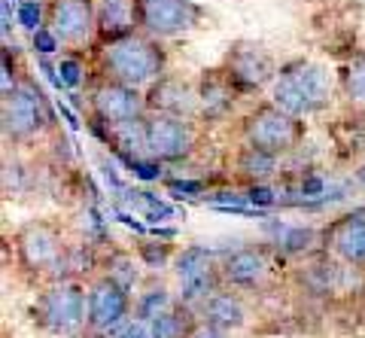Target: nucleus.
Instances as JSON below:
<instances>
[{"label": "nucleus", "instance_id": "16", "mask_svg": "<svg viewBox=\"0 0 365 338\" xmlns=\"http://www.w3.org/2000/svg\"><path fill=\"white\" fill-rule=\"evenodd\" d=\"M146 110L153 113H174V116L192 119L198 110V88L182 76H158L146 88Z\"/></svg>", "mask_w": 365, "mask_h": 338}, {"label": "nucleus", "instance_id": "32", "mask_svg": "<svg viewBox=\"0 0 365 338\" xmlns=\"http://www.w3.org/2000/svg\"><path fill=\"white\" fill-rule=\"evenodd\" d=\"M250 201H253V205H274V193L265 189L262 183H253V189H250Z\"/></svg>", "mask_w": 365, "mask_h": 338}, {"label": "nucleus", "instance_id": "15", "mask_svg": "<svg viewBox=\"0 0 365 338\" xmlns=\"http://www.w3.org/2000/svg\"><path fill=\"white\" fill-rule=\"evenodd\" d=\"M326 250L350 268H365V213L338 217L323 232Z\"/></svg>", "mask_w": 365, "mask_h": 338}, {"label": "nucleus", "instance_id": "27", "mask_svg": "<svg viewBox=\"0 0 365 338\" xmlns=\"http://www.w3.org/2000/svg\"><path fill=\"white\" fill-rule=\"evenodd\" d=\"M170 256H174V247L165 241H143L140 244V259L150 268H165Z\"/></svg>", "mask_w": 365, "mask_h": 338}, {"label": "nucleus", "instance_id": "18", "mask_svg": "<svg viewBox=\"0 0 365 338\" xmlns=\"http://www.w3.org/2000/svg\"><path fill=\"white\" fill-rule=\"evenodd\" d=\"M237 95L241 92L232 86V80L225 76L222 67L207 71L198 83V113L204 119H222L225 113H232Z\"/></svg>", "mask_w": 365, "mask_h": 338}, {"label": "nucleus", "instance_id": "10", "mask_svg": "<svg viewBox=\"0 0 365 338\" xmlns=\"http://www.w3.org/2000/svg\"><path fill=\"white\" fill-rule=\"evenodd\" d=\"M146 150L155 162H182L195 150V126L174 113H146Z\"/></svg>", "mask_w": 365, "mask_h": 338}, {"label": "nucleus", "instance_id": "3", "mask_svg": "<svg viewBox=\"0 0 365 338\" xmlns=\"http://www.w3.org/2000/svg\"><path fill=\"white\" fill-rule=\"evenodd\" d=\"M37 329L55 338H71L88 329V292L73 277L52 280L34 302Z\"/></svg>", "mask_w": 365, "mask_h": 338}, {"label": "nucleus", "instance_id": "6", "mask_svg": "<svg viewBox=\"0 0 365 338\" xmlns=\"http://www.w3.org/2000/svg\"><path fill=\"white\" fill-rule=\"evenodd\" d=\"M137 31L155 40H170L195 31L204 21V6L195 0H134Z\"/></svg>", "mask_w": 365, "mask_h": 338}, {"label": "nucleus", "instance_id": "9", "mask_svg": "<svg viewBox=\"0 0 365 338\" xmlns=\"http://www.w3.org/2000/svg\"><path fill=\"white\" fill-rule=\"evenodd\" d=\"M46 28H49L64 49H83L98 40V13L95 0H49Z\"/></svg>", "mask_w": 365, "mask_h": 338}, {"label": "nucleus", "instance_id": "24", "mask_svg": "<svg viewBox=\"0 0 365 338\" xmlns=\"http://www.w3.org/2000/svg\"><path fill=\"white\" fill-rule=\"evenodd\" d=\"M104 275H110V277H116L119 284H125V287H134L137 284V265H134V256L131 253H113L110 259H107V272Z\"/></svg>", "mask_w": 365, "mask_h": 338}, {"label": "nucleus", "instance_id": "21", "mask_svg": "<svg viewBox=\"0 0 365 338\" xmlns=\"http://www.w3.org/2000/svg\"><path fill=\"white\" fill-rule=\"evenodd\" d=\"M189 305H182V302H177L174 308H168L162 317H155L150 326H153V338H189L192 326L198 323V317H192Z\"/></svg>", "mask_w": 365, "mask_h": 338}, {"label": "nucleus", "instance_id": "25", "mask_svg": "<svg viewBox=\"0 0 365 338\" xmlns=\"http://www.w3.org/2000/svg\"><path fill=\"white\" fill-rule=\"evenodd\" d=\"M319 241V235L314 229H304V225H295V229H283V238H277V244H283L287 253H307L311 244Z\"/></svg>", "mask_w": 365, "mask_h": 338}, {"label": "nucleus", "instance_id": "17", "mask_svg": "<svg viewBox=\"0 0 365 338\" xmlns=\"http://www.w3.org/2000/svg\"><path fill=\"white\" fill-rule=\"evenodd\" d=\"M195 314L204 323H210L222 332H237L247 326V308H244L241 296H237V292H228L222 287L216 292H210V296L195 308Z\"/></svg>", "mask_w": 365, "mask_h": 338}, {"label": "nucleus", "instance_id": "20", "mask_svg": "<svg viewBox=\"0 0 365 338\" xmlns=\"http://www.w3.org/2000/svg\"><path fill=\"white\" fill-rule=\"evenodd\" d=\"M277 165H280V155L277 153H268L256 143H244L235 155V171L241 174L250 183H265L277 174Z\"/></svg>", "mask_w": 365, "mask_h": 338}, {"label": "nucleus", "instance_id": "14", "mask_svg": "<svg viewBox=\"0 0 365 338\" xmlns=\"http://www.w3.org/2000/svg\"><path fill=\"white\" fill-rule=\"evenodd\" d=\"M220 275H222V287L259 290L268 284L271 262L265 250H259V247H237V250L225 253L220 259Z\"/></svg>", "mask_w": 365, "mask_h": 338}, {"label": "nucleus", "instance_id": "12", "mask_svg": "<svg viewBox=\"0 0 365 338\" xmlns=\"http://www.w3.org/2000/svg\"><path fill=\"white\" fill-rule=\"evenodd\" d=\"M88 329L107 335L113 329L131 317L134 302H131V290L119 284L116 277L110 275H98L88 284Z\"/></svg>", "mask_w": 365, "mask_h": 338}, {"label": "nucleus", "instance_id": "35", "mask_svg": "<svg viewBox=\"0 0 365 338\" xmlns=\"http://www.w3.org/2000/svg\"><path fill=\"white\" fill-rule=\"evenodd\" d=\"M356 177L362 180V183H365V168H359V171H356Z\"/></svg>", "mask_w": 365, "mask_h": 338}, {"label": "nucleus", "instance_id": "23", "mask_svg": "<svg viewBox=\"0 0 365 338\" xmlns=\"http://www.w3.org/2000/svg\"><path fill=\"white\" fill-rule=\"evenodd\" d=\"M341 83H344L347 98L362 101V104H365V52L356 55V58H353L344 67V73H341Z\"/></svg>", "mask_w": 365, "mask_h": 338}, {"label": "nucleus", "instance_id": "29", "mask_svg": "<svg viewBox=\"0 0 365 338\" xmlns=\"http://www.w3.org/2000/svg\"><path fill=\"white\" fill-rule=\"evenodd\" d=\"M34 49H40L43 55H49L55 49H61V43H58V37H55L49 28H40L37 34H34Z\"/></svg>", "mask_w": 365, "mask_h": 338}, {"label": "nucleus", "instance_id": "11", "mask_svg": "<svg viewBox=\"0 0 365 338\" xmlns=\"http://www.w3.org/2000/svg\"><path fill=\"white\" fill-rule=\"evenodd\" d=\"M222 71H225V76L232 80V86L241 95H256L265 86L274 83V76H277V64H274L271 52L262 49L259 43L241 40V43H235V46L225 52Z\"/></svg>", "mask_w": 365, "mask_h": 338}, {"label": "nucleus", "instance_id": "7", "mask_svg": "<svg viewBox=\"0 0 365 338\" xmlns=\"http://www.w3.org/2000/svg\"><path fill=\"white\" fill-rule=\"evenodd\" d=\"M49 122V107L37 83L21 80L13 92L4 95V138L13 143H28Z\"/></svg>", "mask_w": 365, "mask_h": 338}, {"label": "nucleus", "instance_id": "5", "mask_svg": "<svg viewBox=\"0 0 365 338\" xmlns=\"http://www.w3.org/2000/svg\"><path fill=\"white\" fill-rule=\"evenodd\" d=\"M244 140L247 143H256L262 146V150L268 153H292L295 146L302 143V119L289 116L287 110H280L274 101H262V104L256 110H250L244 116Z\"/></svg>", "mask_w": 365, "mask_h": 338}, {"label": "nucleus", "instance_id": "1", "mask_svg": "<svg viewBox=\"0 0 365 338\" xmlns=\"http://www.w3.org/2000/svg\"><path fill=\"white\" fill-rule=\"evenodd\" d=\"M95 64H98L101 80H116L134 88H150L158 76H165L168 55L162 49V40L134 31L128 37H119L113 43L98 46Z\"/></svg>", "mask_w": 365, "mask_h": 338}, {"label": "nucleus", "instance_id": "4", "mask_svg": "<svg viewBox=\"0 0 365 338\" xmlns=\"http://www.w3.org/2000/svg\"><path fill=\"white\" fill-rule=\"evenodd\" d=\"M16 259L19 268L28 275H52L58 268L61 256L67 250L61 225H55L49 220H31L16 232Z\"/></svg>", "mask_w": 365, "mask_h": 338}, {"label": "nucleus", "instance_id": "13", "mask_svg": "<svg viewBox=\"0 0 365 338\" xmlns=\"http://www.w3.org/2000/svg\"><path fill=\"white\" fill-rule=\"evenodd\" d=\"M88 107L95 113V122H101V126H116V122H128V119L143 116L146 92L143 88L116 83V80H101L91 88Z\"/></svg>", "mask_w": 365, "mask_h": 338}, {"label": "nucleus", "instance_id": "26", "mask_svg": "<svg viewBox=\"0 0 365 338\" xmlns=\"http://www.w3.org/2000/svg\"><path fill=\"white\" fill-rule=\"evenodd\" d=\"M46 13H49V6L37 4V0H21L19 4V25L31 34H37L40 28H46Z\"/></svg>", "mask_w": 365, "mask_h": 338}, {"label": "nucleus", "instance_id": "33", "mask_svg": "<svg viewBox=\"0 0 365 338\" xmlns=\"http://www.w3.org/2000/svg\"><path fill=\"white\" fill-rule=\"evenodd\" d=\"M170 189L174 193H201L204 183H170Z\"/></svg>", "mask_w": 365, "mask_h": 338}, {"label": "nucleus", "instance_id": "28", "mask_svg": "<svg viewBox=\"0 0 365 338\" xmlns=\"http://www.w3.org/2000/svg\"><path fill=\"white\" fill-rule=\"evenodd\" d=\"M83 61L76 58V55L71 52V55H64V58L58 61V73H61V83L67 86V88H76L79 83H83Z\"/></svg>", "mask_w": 365, "mask_h": 338}, {"label": "nucleus", "instance_id": "22", "mask_svg": "<svg viewBox=\"0 0 365 338\" xmlns=\"http://www.w3.org/2000/svg\"><path fill=\"white\" fill-rule=\"evenodd\" d=\"M177 302L170 299V292L165 287H150L146 292H140L134 302V317L137 320H146V323H153L155 317H162V314L168 308H174Z\"/></svg>", "mask_w": 365, "mask_h": 338}, {"label": "nucleus", "instance_id": "2", "mask_svg": "<svg viewBox=\"0 0 365 338\" xmlns=\"http://www.w3.org/2000/svg\"><path fill=\"white\" fill-rule=\"evenodd\" d=\"M332 98V76L323 64L295 58L283 64L271 83V101L295 119H307L329 107Z\"/></svg>", "mask_w": 365, "mask_h": 338}, {"label": "nucleus", "instance_id": "8", "mask_svg": "<svg viewBox=\"0 0 365 338\" xmlns=\"http://www.w3.org/2000/svg\"><path fill=\"white\" fill-rule=\"evenodd\" d=\"M174 275L180 280V299L182 305L198 308L204 299L222 287L220 262L207 247H186L174 256Z\"/></svg>", "mask_w": 365, "mask_h": 338}, {"label": "nucleus", "instance_id": "19", "mask_svg": "<svg viewBox=\"0 0 365 338\" xmlns=\"http://www.w3.org/2000/svg\"><path fill=\"white\" fill-rule=\"evenodd\" d=\"M95 13H98V46L128 37V34L137 31L134 0H95Z\"/></svg>", "mask_w": 365, "mask_h": 338}, {"label": "nucleus", "instance_id": "31", "mask_svg": "<svg viewBox=\"0 0 365 338\" xmlns=\"http://www.w3.org/2000/svg\"><path fill=\"white\" fill-rule=\"evenodd\" d=\"M189 338H228V332H222V329H216V326H210V323H204L201 317H198V323L192 326V332H189Z\"/></svg>", "mask_w": 365, "mask_h": 338}, {"label": "nucleus", "instance_id": "30", "mask_svg": "<svg viewBox=\"0 0 365 338\" xmlns=\"http://www.w3.org/2000/svg\"><path fill=\"white\" fill-rule=\"evenodd\" d=\"M119 338H153V326L146 323V320H128L122 326V332H119Z\"/></svg>", "mask_w": 365, "mask_h": 338}, {"label": "nucleus", "instance_id": "34", "mask_svg": "<svg viewBox=\"0 0 365 338\" xmlns=\"http://www.w3.org/2000/svg\"><path fill=\"white\" fill-rule=\"evenodd\" d=\"M71 338H104V335H101V332H91V329H86V335L79 332V335H71Z\"/></svg>", "mask_w": 365, "mask_h": 338}]
</instances>
